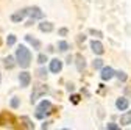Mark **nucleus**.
I'll return each instance as SVG.
<instances>
[{
	"mask_svg": "<svg viewBox=\"0 0 131 130\" xmlns=\"http://www.w3.org/2000/svg\"><path fill=\"white\" fill-rule=\"evenodd\" d=\"M61 69H62V61L58 60V58H53L50 61V71L53 74H58V72H61Z\"/></svg>",
	"mask_w": 131,
	"mask_h": 130,
	"instance_id": "0eeeda50",
	"label": "nucleus"
},
{
	"mask_svg": "<svg viewBox=\"0 0 131 130\" xmlns=\"http://www.w3.org/2000/svg\"><path fill=\"white\" fill-rule=\"evenodd\" d=\"M116 107H117V110H120V111H125V110H128V107H129V102H128V99H126V97H119V99L116 100Z\"/></svg>",
	"mask_w": 131,
	"mask_h": 130,
	"instance_id": "1a4fd4ad",
	"label": "nucleus"
},
{
	"mask_svg": "<svg viewBox=\"0 0 131 130\" xmlns=\"http://www.w3.org/2000/svg\"><path fill=\"white\" fill-rule=\"evenodd\" d=\"M0 42H2V41H0Z\"/></svg>",
	"mask_w": 131,
	"mask_h": 130,
	"instance_id": "2f4dec72",
	"label": "nucleus"
},
{
	"mask_svg": "<svg viewBox=\"0 0 131 130\" xmlns=\"http://www.w3.org/2000/svg\"><path fill=\"white\" fill-rule=\"evenodd\" d=\"M39 30H41V31H44V33H50V31L53 30V24H52V22L44 21V22H41V24H39Z\"/></svg>",
	"mask_w": 131,
	"mask_h": 130,
	"instance_id": "ddd939ff",
	"label": "nucleus"
},
{
	"mask_svg": "<svg viewBox=\"0 0 131 130\" xmlns=\"http://www.w3.org/2000/svg\"><path fill=\"white\" fill-rule=\"evenodd\" d=\"M25 16H27V10H20V11H16L13 16H11V21L13 22H20L25 19Z\"/></svg>",
	"mask_w": 131,
	"mask_h": 130,
	"instance_id": "9b49d317",
	"label": "nucleus"
},
{
	"mask_svg": "<svg viewBox=\"0 0 131 130\" xmlns=\"http://www.w3.org/2000/svg\"><path fill=\"white\" fill-rule=\"evenodd\" d=\"M106 128H108V130H119L120 127H119L117 124H114V122H109V124L106 125Z\"/></svg>",
	"mask_w": 131,
	"mask_h": 130,
	"instance_id": "b1692460",
	"label": "nucleus"
},
{
	"mask_svg": "<svg viewBox=\"0 0 131 130\" xmlns=\"http://www.w3.org/2000/svg\"><path fill=\"white\" fill-rule=\"evenodd\" d=\"M3 64H5V68H6V69H13V68L16 66L14 58H13V57H9V55H8L5 60H3Z\"/></svg>",
	"mask_w": 131,
	"mask_h": 130,
	"instance_id": "dca6fc26",
	"label": "nucleus"
},
{
	"mask_svg": "<svg viewBox=\"0 0 131 130\" xmlns=\"http://www.w3.org/2000/svg\"><path fill=\"white\" fill-rule=\"evenodd\" d=\"M25 39H27V42H30L35 49H41V41H38L36 38H33L31 35H27V36H25Z\"/></svg>",
	"mask_w": 131,
	"mask_h": 130,
	"instance_id": "2eb2a0df",
	"label": "nucleus"
},
{
	"mask_svg": "<svg viewBox=\"0 0 131 130\" xmlns=\"http://www.w3.org/2000/svg\"><path fill=\"white\" fill-rule=\"evenodd\" d=\"M92 68H94V69H102V68H103V60L95 58V60L92 61Z\"/></svg>",
	"mask_w": 131,
	"mask_h": 130,
	"instance_id": "a211bd4d",
	"label": "nucleus"
},
{
	"mask_svg": "<svg viewBox=\"0 0 131 130\" xmlns=\"http://www.w3.org/2000/svg\"><path fill=\"white\" fill-rule=\"evenodd\" d=\"M58 49H59L61 52H66V50L69 49V44L66 42V41H59V42H58Z\"/></svg>",
	"mask_w": 131,
	"mask_h": 130,
	"instance_id": "aec40b11",
	"label": "nucleus"
},
{
	"mask_svg": "<svg viewBox=\"0 0 131 130\" xmlns=\"http://www.w3.org/2000/svg\"><path fill=\"white\" fill-rule=\"evenodd\" d=\"M84 39H86V36H84V35H80V38H78V41H80V42H81V41H84Z\"/></svg>",
	"mask_w": 131,
	"mask_h": 130,
	"instance_id": "c85d7f7f",
	"label": "nucleus"
},
{
	"mask_svg": "<svg viewBox=\"0 0 131 130\" xmlns=\"http://www.w3.org/2000/svg\"><path fill=\"white\" fill-rule=\"evenodd\" d=\"M52 113V102L50 100H42L38 107H36V118L42 119L44 116L50 115Z\"/></svg>",
	"mask_w": 131,
	"mask_h": 130,
	"instance_id": "f03ea898",
	"label": "nucleus"
},
{
	"mask_svg": "<svg viewBox=\"0 0 131 130\" xmlns=\"http://www.w3.org/2000/svg\"><path fill=\"white\" fill-rule=\"evenodd\" d=\"M126 92H129V94H131V89H129V88H126Z\"/></svg>",
	"mask_w": 131,
	"mask_h": 130,
	"instance_id": "c756f323",
	"label": "nucleus"
},
{
	"mask_svg": "<svg viewBox=\"0 0 131 130\" xmlns=\"http://www.w3.org/2000/svg\"><path fill=\"white\" fill-rule=\"evenodd\" d=\"M48 92V86L47 85H36L35 88H33V92H31V104L36 102L39 97L45 96Z\"/></svg>",
	"mask_w": 131,
	"mask_h": 130,
	"instance_id": "7ed1b4c3",
	"label": "nucleus"
},
{
	"mask_svg": "<svg viewBox=\"0 0 131 130\" xmlns=\"http://www.w3.org/2000/svg\"><path fill=\"white\" fill-rule=\"evenodd\" d=\"M38 77L45 78V77H47V71H45V69H38Z\"/></svg>",
	"mask_w": 131,
	"mask_h": 130,
	"instance_id": "a878e982",
	"label": "nucleus"
},
{
	"mask_svg": "<svg viewBox=\"0 0 131 130\" xmlns=\"http://www.w3.org/2000/svg\"><path fill=\"white\" fill-rule=\"evenodd\" d=\"M27 16H30L31 21H35V19H42V17H44V13H42L41 8H38V6H31V8L27 10Z\"/></svg>",
	"mask_w": 131,
	"mask_h": 130,
	"instance_id": "39448f33",
	"label": "nucleus"
},
{
	"mask_svg": "<svg viewBox=\"0 0 131 130\" xmlns=\"http://www.w3.org/2000/svg\"><path fill=\"white\" fill-rule=\"evenodd\" d=\"M91 49H92V52L95 55H103L105 53V49H103V44L100 41H92L91 42Z\"/></svg>",
	"mask_w": 131,
	"mask_h": 130,
	"instance_id": "423d86ee",
	"label": "nucleus"
},
{
	"mask_svg": "<svg viewBox=\"0 0 131 130\" xmlns=\"http://www.w3.org/2000/svg\"><path fill=\"white\" fill-rule=\"evenodd\" d=\"M89 33L94 35V36H97V38H103V33H102V31H98V30H95V28H91Z\"/></svg>",
	"mask_w": 131,
	"mask_h": 130,
	"instance_id": "4be33fe9",
	"label": "nucleus"
},
{
	"mask_svg": "<svg viewBox=\"0 0 131 130\" xmlns=\"http://www.w3.org/2000/svg\"><path fill=\"white\" fill-rule=\"evenodd\" d=\"M75 60H77V61H75V63H77V69H78L80 72H81V71H84V68H86V61H84L83 55H80V53H78V55L75 57Z\"/></svg>",
	"mask_w": 131,
	"mask_h": 130,
	"instance_id": "f8f14e48",
	"label": "nucleus"
},
{
	"mask_svg": "<svg viewBox=\"0 0 131 130\" xmlns=\"http://www.w3.org/2000/svg\"><path fill=\"white\" fill-rule=\"evenodd\" d=\"M19 82H20V86H22V88L28 86L30 82H31V75H30V72H27V71L20 72V75H19Z\"/></svg>",
	"mask_w": 131,
	"mask_h": 130,
	"instance_id": "6e6552de",
	"label": "nucleus"
},
{
	"mask_svg": "<svg viewBox=\"0 0 131 130\" xmlns=\"http://www.w3.org/2000/svg\"><path fill=\"white\" fill-rule=\"evenodd\" d=\"M114 74H116V71H114L112 68H102V80H111L114 77Z\"/></svg>",
	"mask_w": 131,
	"mask_h": 130,
	"instance_id": "9d476101",
	"label": "nucleus"
},
{
	"mask_svg": "<svg viewBox=\"0 0 131 130\" xmlns=\"http://www.w3.org/2000/svg\"><path fill=\"white\" fill-rule=\"evenodd\" d=\"M16 61L20 68L27 69L30 64H31V52L30 49H27L25 45H19L16 49Z\"/></svg>",
	"mask_w": 131,
	"mask_h": 130,
	"instance_id": "f257e3e1",
	"label": "nucleus"
},
{
	"mask_svg": "<svg viewBox=\"0 0 131 130\" xmlns=\"http://www.w3.org/2000/svg\"><path fill=\"white\" fill-rule=\"evenodd\" d=\"M58 33H59L61 36H66V35H67V28H59Z\"/></svg>",
	"mask_w": 131,
	"mask_h": 130,
	"instance_id": "cd10ccee",
	"label": "nucleus"
},
{
	"mask_svg": "<svg viewBox=\"0 0 131 130\" xmlns=\"http://www.w3.org/2000/svg\"><path fill=\"white\" fill-rule=\"evenodd\" d=\"M131 124V111H126L120 116V125H129Z\"/></svg>",
	"mask_w": 131,
	"mask_h": 130,
	"instance_id": "4468645a",
	"label": "nucleus"
},
{
	"mask_svg": "<svg viewBox=\"0 0 131 130\" xmlns=\"http://www.w3.org/2000/svg\"><path fill=\"white\" fill-rule=\"evenodd\" d=\"M6 44H8V45H14V44H16V36H14V35H9V36L6 38Z\"/></svg>",
	"mask_w": 131,
	"mask_h": 130,
	"instance_id": "5701e85b",
	"label": "nucleus"
},
{
	"mask_svg": "<svg viewBox=\"0 0 131 130\" xmlns=\"http://www.w3.org/2000/svg\"><path fill=\"white\" fill-rule=\"evenodd\" d=\"M80 99H81V97H80V96H77V94H75V96H70L72 104H78V102H80Z\"/></svg>",
	"mask_w": 131,
	"mask_h": 130,
	"instance_id": "bb28decb",
	"label": "nucleus"
},
{
	"mask_svg": "<svg viewBox=\"0 0 131 130\" xmlns=\"http://www.w3.org/2000/svg\"><path fill=\"white\" fill-rule=\"evenodd\" d=\"M114 75H116L119 80H120V82H126V78H128V75L123 72V71H119V72H116V74H114Z\"/></svg>",
	"mask_w": 131,
	"mask_h": 130,
	"instance_id": "6ab92c4d",
	"label": "nucleus"
},
{
	"mask_svg": "<svg viewBox=\"0 0 131 130\" xmlns=\"http://www.w3.org/2000/svg\"><path fill=\"white\" fill-rule=\"evenodd\" d=\"M0 83H2V74H0Z\"/></svg>",
	"mask_w": 131,
	"mask_h": 130,
	"instance_id": "7c9ffc66",
	"label": "nucleus"
},
{
	"mask_svg": "<svg viewBox=\"0 0 131 130\" xmlns=\"http://www.w3.org/2000/svg\"><path fill=\"white\" fill-rule=\"evenodd\" d=\"M11 124H16V119L11 113L8 111H2L0 113V127H8Z\"/></svg>",
	"mask_w": 131,
	"mask_h": 130,
	"instance_id": "20e7f679",
	"label": "nucleus"
},
{
	"mask_svg": "<svg viewBox=\"0 0 131 130\" xmlns=\"http://www.w3.org/2000/svg\"><path fill=\"white\" fill-rule=\"evenodd\" d=\"M20 122H22V125H20V127H25V128H35L33 122H31L27 116H22V118H20Z\"/></svg>",
	"mask_w": 131,
	"mask_h": 130,
	"instance_id": "f3484780",
	"label": "nucleus"
},
{
	"mask_svg": "<svg viewBox=\"0 0 131 130\" xmlns=\"http://www.w3.org/2000/svg\"><path fill=\"white\" fill-rule=\"evenodd\" d=\"M19 105H20V99L13 97V99H11V108H19Z\"/></svg>",
	"mask_w": 131,
	"mask_h": 130,
	"instance_id": "412c9836",
	"label": "nucleus"
},
{
	"mask_svg": "<svg viewBox=\"0 0 131 130\" xmlns=\"http://www.w3.org/2000/svg\"><path fill=\"white\" fill-rule=\"evenodd\" d=\"M45 61H47V55H44V53H41V55L38 57V63H39V64H44Z\"/></svg>",
	"mask_w": 131,
	"mask_h": 130,
	"instance_id": "393cba45",
	"label": "nucleus"
}]
</instances>
